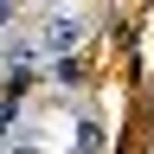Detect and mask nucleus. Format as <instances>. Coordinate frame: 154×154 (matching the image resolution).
<instances>
[{"label":"nucleus","mask_w":154,"mask_h":154,"mask_svg":"<svg viewBox=\"0 0 154 154\" xmlns=\"http://www.w3.org/2000/svg\"><path fill=\"white\" fill-rule=\"evenodd\" d=\"M84 32H90V19L84 13H71V7H58L38 19V51H58V58H71L77 45H84Z\"/></svg>","instance_id":"f257e3e1"},{"label":"nucleus","mask_w":154,"mask_h":154,"mask_svg":"<svg viewBox=\"0 0 154 154\" xmlns=\"http://www.w3.org/2000/svg\"><path fill=\"white\" fill-rule=\"evenodd\" d=\"M96 148H103V135H96V128L84 122V128H77V154H96Z\"/></svg>","instance_id":"f03ea898"},{"label":"nucleus","mask_w":154,"mask_h":154,"mask_svg":"<svg viewBox=\"0 0 154 154\" xmlns=\"http://www.w3.org/2000/svg\"><path fill=\"white\" fill-rule=\"evenodd\" d=\"M13 19H19V7H7V0H0V32H7Z\"/></svg>","instance_id":"7ed1b4c3"},{"label":"nucleus","mask_w":154,"mask_h":154,"mask_svg":"<svg viewBox=\"0 0 154 154\" xmlns=\"http://www.w3.org/2000/svg\"><path fill=\"white\" fill-rule=\"evenodd\" d=\"M13 154H38V148H13Z\"/></svg>","instance_id":"20e7f679"}]
</instances>
